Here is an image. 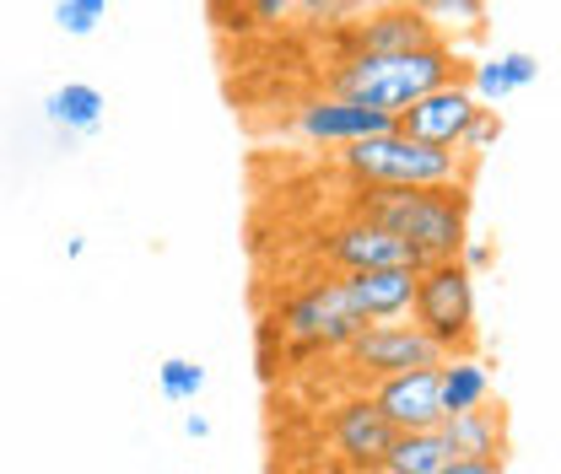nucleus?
I'll use <instances>...</instances> for the list:
<instances>
[{
    "instance_id": "1",
    "label": "nucleus",
    "mask_w": 561,
    "mask_h": 474,
    "mask_svg": "<svg viewBox=\"0 0 561 474\" xmlns=\"http://www.w3.org/2000/svg\"><path fill=\"white\" fill-rule=\"evenodd\" d=\"M356 216L389 227L421 265L459 259L470 243V184L443 189H356Z\"/></svg>"
},
{
    "instance_id": "2",
    "label": "nucleus",
    "mask_w": 561,
    "mask_h": 474,
    "mask_svg": "<svg viewBox=\"0 0 561 474\" xmlns=\"http://www.w3.org/2000/svg\"><path fill=\"white\" fill-rule=\"evenodd\" d=\"M470 60L454 49V44H432V49H411V55H362L346 60L330 76V92L362 103V108H378V114H405L411 103H421L426 92L448 86V81H465Z\"/></svg>"
},
{
    "instance_id": "3",
    "label": "nucleus",
    "mask_w": 561,
    "mask_h": 474,
    "mask_svg": "<svg viewBox=\"0 0 561 474\" xmlns=\"http://www.w3.org/2000/svg\"><path fill=\"white\" fill-rule=\"evenodd\" d=\"M341 167L356 189H443V184H470V162L459 151L426 146V140L389 130V136L356 140L341 151Z\"/></svg>"
},
{
    "instance_id": "4",
    "label": "nucleus",
    "mask_w": 561,
    "mask_h": 474,
    "mask_svg": "<svg viewBox=\"0 0 561 474\" xmlns=\"http://www.w3.org/2000/svg\"><path fill=\"white\" fill-rule=\"evenodd\" d=\"M271 330L280 335V345H286L291 356H319V350H324V356H341L351 339L367 330V319L356 313L346 280L335 275V280H313V286H302L297 297H286Z\"/></svg>"
},
{
    "instance_id": "5",
    "label": "nucleus",
    "mask_w": 561,
    "mask_h": 474,
    "mask_svg": "<svg viewBox=\"0 0 561 474\" xmlns=\"http://www.w3.org/2000/svg\"><path fill=\"white\" fill-rule=\"evenodd\" d=\"M411 324L443 356H476V339H481V324H476V275L465 270L459 259L426 265L416 275Z\"/></svg>"
},
{
    "instance_id": "6",
    "label": "nucleus",
    "mask_w": 561,
    "mask_h": 474,
    "mask_svg": "<svg viewBox=\"0 0 561 474\" xmlns=\"http://www.w3.org/2000/svg\"><path fill=\"white\" fill-rule=\"evenodd\" d=\"M335 44H341V66L362 60V55H411V49H432L443 44L437 27L411 11L405 0H383V5H367L362 16H351L335 27Z\"/></svg>"
},
{
    "instance_id": "7",
    "label": "nucleus",
    "mask_w": 561,
    "mask_h": 474,
    "mask_svg": "<svg viewBox=\"0 0 561 474\" xmlns=\"http://www.w3.org/2000/svg\"><path fill=\"white\" fill-rule=\"evenodd\" d=\"M319 259H324V265H335L341 275L394 270V265H405V270H426L416 254L389 232V227H378V221H367V216H356V210H351L346 221H335V227L319 238Z\"/></svg>"
},
{
    "instance_id": "8",
    "label": "nucleus",
    "mask_w": 561,
    "mask_h": 474,
    "mask_svg": "<svg viewBox=\"0 0 561 474\" xmlns=\"http://www.w3.org/2000/svg\"><path fill=\"white\" fill-rule=\"evenodd\" d=\"M341 361H351L356 372H367L378 383V378H394V372H411V367H443L448 356L421 335L416 324H367L341 350Z\"/></svg>"
},
{
    "instance_id": "9",
    "label": "nucleus",
    "mask_w": 561,
    "mask_h": 474,
    "mask_svg": "<svg viewBox=\"0 0 561 474\" xmlns=\"http://www.w3.org/2000/svg\"><path fill=\"white\" fill-rule=\"evenodd\" d=\"M394 437H400V431L389 426L383 409L373 405V394H351V400H341V405L330 409V448L346 459L351 474L383 470Z\"/></svg>"
},
{
    "instance_id": "10",
    "label": "nucleus",
    "mask_w": 561,
    "mask_h": 474,
    "mask_svg": "<svg viewBox=\"0 0 561 474\" xmlns=\"http://www.w3.org/2000/svg\"><path fill=\"white\" fill-rule=\"evenodd\" d=\"M291 125H297V136L302 140H313V146H341V151L356 146V140H373V136L400 130V119H394V114H378V108L346 103V97H335V92L297 103Z\"/></svg>"
},
{
    "instance_id": "11",
    "label": "nucleus",
    "mask_w": 561,
    "mask_h": 474,
    "mask_svg": "<svg viewBox=\"0 0 561 474\" xmlns=\"http://www.w3.org/2000/svg\"><path fill=\"white\" fill-rule=\"evenodd\" d=\"M367 394H373V405L389 415L394 431H437L448 420L443 415V372L437 367H411V372L378 378Z\"/></svg>"
},
{
    "instance_id": "12",
    "label": "nucleus",
    "mask_w": 561,
    "mask_h": 474,
    "mask_svg": "<svg viewBox=\"0 0 561 474\" xmlns=\"http://www.w3.org/2000/svg\"><path fill=\"white\" fill-rule=\"evenodd\" d=\"M476 114H481V103H476L470 81H448V86L426 92L421 103H411V108L400 114V130H405V136H416V140H426V146L459 151V140L470 136Z\"/></svg>"
},
{
    "instance_id": "13",
    "label": "nucleus",
    "mask_w": 561,
    "mask_h": 474,
    "mask_svg": "<svg viewBox=\"0 0 561 474\" xmlns=\"http://www.w3.org/2000/svg\"><path fill=\"white\" fill-rule=\"evenodd\" d=\"M416 275L421 270L394 265V270H362V275H341V280H346L351 302H356V313H362L367 324H400V319H411Z\"/></svg>"
},
{
    "instance_id": "14",
    "label": "nucleus",
    "mask_w": 561,
    "mask_h": 474,
    "mask_svg": "<svg viewBox=\"0 0 561 474\" xmlns=\"http://www.w3.org/2000/svg\"><path fill=\"white\" fill-rule=\"evenodd\" d=\"M443 442L454 459H491V464H507V409L502 405H481L465 409V415H448L443 426Z\"/></svg>"
},
{
    "instance_id": "15",
    "label": "nucleus",
    "mask_w": 561,
    "mask_h": 474,
    "mask_svg": "<svg viewBox=\"0 0 561 474\" xmlns=\"http://www.w3.org/2000/svg\"><path fill=\"white\" fill-rule=\"evenodd\" d=\"M540 76V60L535 55H524V49H507V55H491V60H470V92H476V103L481 108H496V103H507L513 92H524L529 81Z\"/></svg>"
},
{
    "instance_id": "16",
    "label": "nucleus",
    "mask_w": 561,
    "mask_h": 474,
    "mask_svg": "<svg viewBox=\"0 0 561 474\" xmlns=\"http://www.w3.org/2000/svg\"><path fill=\"white\" fill-rule=\"evenodd\" d=\"M103 108H108L103 92L87 86V81H66V86H55L44 97V119L55 130H66V136H98L103 130Z\"/></svg>"
},
{
    "instance_id": "17",
    "label": "nucleus",
    "mask_w": 561,
    "mask_h": 474,
    "mask_svg": "<svg viewBox=\"0 0 561 474\" xmlns=\"http://www.w3.org/2000/svg\"><path fill=\"white\" fill-rule=\"evenodd\" d=\"M437 372H443V415L491 405V367L481 356H448Z\"/></svg>"
},
{
    "instance_id": "18",
    "label": "nucleus",
    "mask_w": 561,
    "mask_h": 474,
    "mask_svg": "<svg viewBox=\"0 0 561 474\" xmlns=\"http://www.w3.org/2000/svg\"><path fill=\"white\" fill-rule=\"evenodd\" d=\"M448 459H454V453H448L443 431H400L394 448H389V459H383V470L389 474H443Z\"/></svg>"
},
{
    "instance_id": "19",
    "label": "nucleus",
    "mask_w": 561,
    "mask_h": 474,
    "mask_svg": "<svg viewBox=\"0 0 561 474\" xmlns=\"http://www.w3.org/2000/svg\"><path fill=\"white\" fill-rule=\"evenodd\" d=\"M356 0H249V16L260 27H286V22H351Z\"/></svg>"
},
{
    "instance_id": "20",
    "label": "nucleus",
    "mask_w": 561,
    "mask_h": 474,
    "mask_svg": "<svg viewBox=\"0 0 561 474\" xmlns=\"http://www.w3.org/2000/svg\"><path fill=\"white\" fill-rule=\"evenodd\" d=\"M405 5L421 11V16L437 27L443 44H454V38H476V33L486 27V0H405Z\"/></svg>"
},
{
    "instance_id": "21",
    "label": "nucleus",
    "mask_w": 561,
    "mask_h": 474,
    "mask_svg": "<svg viewBox=\"0 0 561 474\" xmlns=\"http://www.w3.org/2000/svg\"><path fill=\"white\" fill-rule=\"evenodd\" d=\"M157 389H162V400L190 405V400L206 389V367H201V361H190V356H168V361L157 367Z\"/></svg>"
},
{
    "instance_id": "22",
    "label": "nucleus",
    "mask_w": 561,
    "mask_h": 474,
    "mask_svg": "<svg viewBox=\"0 0 561 474\" xmlns=\"http://www.w3.org/2000/svg\"><path fill=\"white\" fill-rule=\"evenodd\" d=\"M103 16H108V0H60L55 5V27L66 38H92Z\"/></svg>"
},
{
    "instance_id": "23",
    "label": "nucleus",
    "mask_w": 561,
    "mask_h": 474,
    "mask_svg": "<svg viewBox=\"0 0 561 474\" xmlns=\"http://www.w3.org/2000/svg\"><path fill=\"white\" fill-rule=\"evenodd\" d=\"M496 140H502V114H496V108H481L476 125H470V136L459 140V157H465V162H481Z\"/></svg>"
},
{
    "instance_id": "24",
    "label": "nucleus",
    "mask_w": 561,
    "mask_h": 474,
    "mask_svg": "<svg viewBox=\"0 0 561 474\" xmlns=\"http://www.w3.org/2000/svg\"><path fill=\"white\" fill-rule=\"evenodd\" d=\"M491 259H496V254H491L486 238H470V243H465V254H459V265H465L470 275H481V270L491 265Z\"/></svg>"
},
{
    "instance_id": "25",
    "label": "nucleus",
    "mask_w": 561,
    "mask_h": 474,
    "mask_svg": "<svg viewBox=\"0 0 561 474\" xmlns=\"http://www.w3.org/2000/svg\"><path fill=\"white\" fill-rule=\"evenodd\" d=\"M443 474H507V464H491V459H448Z\"/></svg>"
},
{
    "instance_id": "26",
    "label": "nucleus",
    "mask_w": 561,
    "mask_h": 474,
    "mask_svg": "<svg viewBox=\"0 0 561 474\" xmlns=\"http://www.w3.org/2000/svg\"><path fill=\"white\" fill-rule=\"evenodd\" d=\"M184 437H190V442H206V437H210V420L190 409V415H184Z\"/></svg>"
},
{
    "instance_id": "27",
    "label": "nucleus",
    "mask_w": 561,
    "mask_h": 474,
    "mask_svg": "<svg viewBox=\"0 0 561 474\" xmlns=\"http://www.w3.org/2000/svg\"><path fill=\"white\" fill-rule=\"evenodd\" d=\"M362 474H389V470H362Z\"/></svg>"
}]
</instances>
